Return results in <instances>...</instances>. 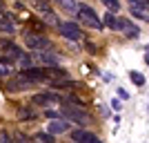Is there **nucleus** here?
I'll use <instances>...</instances> for the list:
<instances>
[{
  "mask_svg": "<svg viewBox=\"0 0 149 143\" xmlns=\"http://www.w3.org/2000/svg\"><path fill=\"white\" fill-rule=\"evenodd\" d=\"M60 118H67L69 123H80V125H89L91 123V116L85 107L80 105H67V103H62L60 107Z\"/></svg>",
  "mask_w": 149,
  "mask_h": 143,
  "instance_id": "f257e3e1",
  "label": "nucleus"
},
{
  "mask_svg": "<svg viewBox=\"0 0 149 143\" xmlns=\"http://www.w3.org/2000/svg\"><path fill=\"white\" fill-rule=\"evenodd\" d=\"M76 13H78V18H80V23H85L87 27H91V29H102V20L98 18V13L93 11L89 5H78V9H76Z\"/></svg>",
  "mask_w": 149,
  "mask_h": 143,
  "instance_id": "f03ea898",
  "label": "nucleus"
},
{
  "mask_svg": "<svg viewBox=\"0 0 149 143\" xmlns=\"http://www.w3.org/2000/svg\"><path fill=\"white\" fill-rule=\"evenodd\" d=\"M38 83H33V81H29V78H25L22 74H16V76H11V78H7V83H5V92H9V94H18V92H27V89H31V87H36Z\"/></svg>",
  "mask_w": 149,
  "mask_h": 143,
  "instance_id": "7ed1b4c3",
  "label": "nucleus"
},
{
  "mask_svg": "<svg viewBox=\"0 0 149 143\" xmlns=\"http://www.w3.org/2000/svg\"><path fill=\"white\" fill-rule=\"evenodd\" d=\"M25 45L29 49H36V51H45L47 47L51 45V40L45 34H38V31H25Z\"/></svg>",
  "mask_w": 149,
  "mask_h": 143,
  "instance_id": "20e7f679",
  "label": "nucleus"
},
{
  "mask_svg": "<svg viewBox=\"0 0 149 143\" xmlns=\"http://www.w3.org/2000/svg\"><path fill=\"white\" fill-rule=\"evenodd\" d=\"M105 25L109 27V29H113V31H127V29H131V27H134V23H131L129 18L113 16V13L109 11V13H105Z\"/></svg>",
  "mask_w": 149,
  "mask_h": 143,
  "instance_id": "39448f33",
  "label": "nucleus"
},
{
  "mask_svg": "<svg viewBox=\"0 0 149 143\" xmlns=\"http://www.w3.org/2000/svg\"><path fill=\"white\" fill-rule=\"evenodd\" d=\"M58 29H60V34L67 38V40H80V38L85 36V34H82V29L76 25V23H71V20L60 23V27H58Z\"/></svg>",
  "mask_w": 149,
  "mask_h": 143,
  "instance_id": "423d86ee",
  "label": "nucleus"
},
{
  "mask_svg": "<svg viewBox=\"0 0 149 143\" xmlns=\"http://www.w3.org/2000/svg\"><path fill=\"white\" fill-rule=\"evenodd\" d=\"M69 137H71V141L74 143H102L93 132L89 130H82V128H78V130H71L69 132Z\"/></svg>",
  "mask_w": 149,
  "mask_h": 143,
  "instance_id": "0eeeda50",
  "label": "nucleus"
},
{
  "mask_svg": "<svg viewBox=\"0 0 149 143\" xmlns=\"http://www.w3.org/2000/svg\"><path fill=\"white\" fill-rule=\"evenodd\" d=\"M31 103H33V105L49 107L51 103H62V96H58L56 92H42V94H33V96H31Z\"/></svg>",
  "mask_w": 149,
  "mask_h": 143,
  "instance_id": "6e6552de",
  "label": "nucleus"
},
{
  "mask_svg": "<svg viewBox=\"0 0 149 143\" xmlns=\"http://www.w3.org/2000/svg\"><path fill=\"white\" fill-rule=\"evenodd\" d=\"M69 121L67 118H54V121H49V125H47V132L49 134H65V132H71V128H69Z\"/></svg>",
  "mask_w": 149,
  "mask_h": 143,
  "instance_id": "1a4fd4ad",
  "label": "nucleus"
},
{
  "mask_svg": "<svg viewBox=\"0 0 149 143\" xmlns=\"http://www.w3.org/2000/svg\"><path fill=\"white\" fill-rule=\"evenodd\" d=\"M2 49H5V54H7V58H9V61H20V58L25 56L18 45L9 43V40H2Z\"/></svg>",
  "mask_w": 149,
  "mask_h": 143,
  "instance_id": "9d476101",
  "label": "nucleus"
},
{
  "mask_svg": "<svg viewBox=\"0 0 149 143\" xmlns=\"http://www.w3.org/2000/svg\"><path fill=\"white\" fill-rule=\"evenodd\" d=\"M38 58H40V63H42L45 67H60V58L54 51H40Z\"/></svg>",
  "mask_w": 149,
  "mask_h": 143,
  "instance_id": "9b49d317",
  "label": "nucleus"
},
{
  "mask_svg": "<svg viewBox=\"0 0 149 143\" xmlns=\"http://www.w3.org/2000/svg\"><path fill=\"white\" fill-rule=\"evenodd\" d=\"M13 61H9L7 56H0V78H11L13 76V65H11Z\"/></svg>",
  "mask_w": 149,
  "mask_h": 143,
  "instance_id": "f8f14e48",
  "label": "nucleus"
},
{
  "mask_svg": "<svg viewBox=\"0 0 149 143\" xmlns=\"http://www.w3.org/2000/svg\"><path fill=\"white\" fill-rule=\"evenodd\" d=\"M18 118L20 121H33L36 118V110L31 105H20L18 107Z\"/></svg>",
  "mask_w": 149,
  "mask_h": 143,
  "instance_id": "ddd939ff",
  "label": "nucleus"
},
{
  "mask_svg": "<svg viewBox=\"0 0 149 143\" xmlns=\"http://www.w3.org/2000/svg\"><path fill=\"white\" fill-rule=\"evenodd\" d=\"M0 31H2V34H9V36H11L13 31H16V23H13V20L9 18V16H2V18H0Z\"/></svg>",
  "mask_w": 149,
  "mask_h": 143,
  "instance_id": "4468645a",
  "label": "nucleus"
},
{
  "mask_svg": "<svg viewBox=\"0 0 149 143\" xmlns=\"http://www.w3.org/2000/svg\"><path fill=\"white\" fill-rule=\"evenodd\" d=\"M129 13H131V18H138V20H149V13L145 11V9H140V7H136V5H131Z\"/></svg>",
  "mask_w": 149,
  "mask_h": 143,
  "instance_id": "2eb2a0df",
  "label": "nucleus"
},
{
  "mask_svg": "<svg viewBox=\"0 0 149 143\" xmlns=\"http://www.w3.org/2000/svg\"><path fill=\"white\" fill-rule=\"evenodd\" d=\"M33 139L38 143H56L54 141V134H49V132H38V134H33Z\"/></svg>",
  "mask_w": 149,
  "mask_h": 143,
  "instance_id": "dca6fc26",
  "label": "nucleus"
},
{
  "mask_svg": "<svg viewBox=\"0 0 149 143\" xmlns=\"http://www.w3.org/2000/svg\"><path fill=\"white\" fill-rule=\"evenodd\" d=\"M129 78H131V83H134V85H138V87L145 85V76L140 74V72H129Z\"/></svg>",
  "mask_w": 149,
  "mask_h": 143,
  "instance_id": "f3484780",
  "label": "nucleus"
},
{
  "mask_svg": "<svg viewBox=\"0 0 149 143\" xmlns=\"http://www.w3.org/2000/svg\"><path fill=\"white\" fill-rule=\"evenodd\" d=\"M58 5H60L62 9H67V11H76V9H78V5H76L74 0H58Z\"/></svg>",
  "mask_w": 149,
  "mask_h": 143,
  "instance_id": "a211bd4d",
  "label": "nucleus"
},
{
  "mask_svg": "<svg viewBox=\"0 0 149 143\" xmlns=\"http://www.w3.org/2000/svg\"><path fill=\"white\" fill-rule=\"evenodd\" d=\"M102 5H105V7H107V9H109L111 13L120 9V2H118V0H102Z\"/></svg>",
  "mask_w": 149,
  "mask_h": 143,
  "instance_id": "6ab92c4d",
  "label": "nucleus"
},
{
  "mask_svg": "<svg viewBox=\"0 0 149 143\" xmlns=\"http://www.w3.org/2000/svg\"><path fill=\"white\" fill-rule=\"evenodd\" d=\"M125 36H127V38H138V36H140V29H138V27L134 25L131 29H127V31H125Z\"/></svg>",
  "mask_w": 149,
  "mask_h": 143,
  "instance_id": "aec40b11",
  "label": "nucleus"
},
{
  "mask_svg": "<svg viewBox=\"0 0 149 143\" xmlns=\"http://www.w3.org/2000/svg\"><path fill=\"white\" fill-rule=\"evenodd\" d=\"M20 65H22V67H31V56H29V54H27V56H22V58H20Z\"/></svg>",
  "mask_w": 149,
  "mask_h": 143,
  "instance_id": "412c9836",
  "label": "nucleus"
},
{
  "mask_svg": "<svg viewBox=\"0 0 149 143\" xmlns=\"http://www.w3.org/2000/svg\"><path fill=\"white\" fill-rule=\"evenodd\" d=\"M16 141H18V143H31V139H29V137H25L22 132H18V134H16Z\"/></svg>",
  "mask_w": 149,
  "mask_h": 143,
  "instance_id": "4be33fe9",
  "label": "nucleus"
},
{
  "mask_svg": "<svg viewBox=\"0 0 149 143\" xmlns=\"http://www.w3.org/2000/svg\"><path fill=\"white\" fill-rule=\"evenodd\" d=\"M136 7H140V9L147 11V9H149V0H136Z\"/></svg>",
  "mask_w": 149,
  "mask_h": 143,
  "instance_id": "5701e85b",
  "label": "nucleus"
},
{
  "mask_svg": "<svg viewBox=\"0 0 149 143\" xmlns=\"http://www.w3.org/2000/svg\"><path fill=\"white\" fill-rule=\"evenodd\" d=\"M45 114H47V118H51V121L60 116V112H54V110H47V112H45Z\"/></svg>",
  "mask_w": 149,
  "mask_h": 143,
  "instance_id": "b1692460",
  "label": "nucleus"
},
{
  "mask_svg": "<svg viewBox=\"0 0 149 143\" xmlns=\"http://www.w3.org/2000/svg\"><path fill=\"white\" fill-rule=\"evenodd\" d=\"M0 139H2V143H13V139L9 137L7 132H2V134H0Z\"/></svg>",
  "mask_w": 149,
  "mask_h": 143,
  "instance_id": "393cba45",
  "label": "nucleus"
},
{
  "mask_svg": "<svg viewBox=\"0 0 149 143\" xmlns=\"http://www.w3.org/2000/svg\"><path fill=\"white\" fill-rule=\"evenodd\" d=\"M111 107H113V110H116V112H118V110H120V107H123V105H120V101H116V99H113V101H111Z\"/></svg>",
  "mask_w": 149,
  "mask_h": 143,
  "instance_id": "a878e982",
  "label": "nucleus"
},
{
  "mask_svg": "<svg viewBox=\"0 0 149 143\" xmlns=\"http://www.w3.org/2000/svg\"><path fill=\"white\" fill-rule=\"evenodd\" d=\"M118 94H120V99H127V96H129V94H127V92H125V89H123V87H118Z\"/></svg>",
  "mask_w": 149,
  "mask_h": 143,
  "instance_id": "bb28decb",
  "label": "nucleus"
},
{
  "mask_svg": "<svg viewBox=\"0 0 149 143\" xmlns=\"http://www.w3.org/2000/svg\"><path fill=\"white\" fill-rule=\"evenodd\" d=\"M2 9H5V5H2V0H0V13H2Z\"/></svg>",
  "mask_w": 149,
  "mask_h": 143,
  "instance_id": "cd10ccee",
  "label": "nucleus"
},
{
  "mask_svg": "<svg viewBox=\"0 0 149 143\" xmlns=\"http://www.w3.org/2000/svg\"><path fill=\"white\" fill-rule=\"evenodd\" d=\"M145 63H147V65H149V54H147V56H145Z\"/></svg>",
  "mask_w": 149,
  "mask_h": 143,
  "instance_id": "c85d7f7f",
  "label": "nucleus"
}]
</instances>
